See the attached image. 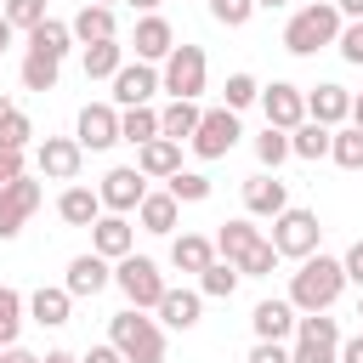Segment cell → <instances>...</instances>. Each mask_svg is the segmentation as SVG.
Masks as SVG:
<instances>
[{"mask_svg":"<svg viewBox=\"0 0 363 363\" xmlns=\"http://www.w3.org/2000/svg\"><path fill=\"white\" fill-rule=\"evenodd\" d=\"M335 363H363V335H352V340H340V352H335Z\"/></svg>","mask_w":363,"mask_h":363,"instance_id":"obj_51","label":"cell"},{"mask_svg":"<svg viewBox=\"0 0 363 363\" xmlns=\"http://www.w3.org/2000/svg\"><path fill=\"white\" fill-rule=\"evenodd\" d=\"M335 45H340V57H346V62H357V68H363V17H357V23H346V28L335 34Z\"/></svg>","mask_w":363,"mask_h":363,"instance_id":"obj_45","label":"cell"},{"mask_svg":"<svg viewBox=\"0 0 363 363\" xmlns=\"http://www.w3.org/2000/svg\"><path fill=\"white\" fill-rule=\"evenodd\" d=\"M79 363H125V357H119V346H113V340H102V346H91Z\"/></svg>","mask_w":363,"mask_h":363,"instance_id":"obj_50","label":"cell"},{"mask_svg":"<svg viewBox=\"0 0 363 363\" xmlns=\"http://www.w3.org/2000/svg\"><path fill=\"white\" fill-rule=\"evenodd\" d=\"M289 153H295V159H329V125L301 119V125L289 130Z\"/></svg>","mask_w":363,"mask_h":363,"instance_id":"obj_31","label":"cell"},{"mask_svg":"<svg viewBox=\"0 0 363 363\" xmlns=\"http://www.w3.org/2000/svg\"><path fill=\"white\" fill-rule=\"evenodd\" d=\"M130 45H136V57H142V62H164V57H170V45H176V28H170L159 11H142V23H136Z\"/></svg>","mask_w":363,"mask_h":363,"instance_id":"obj_17","label":"cell"},{"mask_svg":"<svg viewBox=\"0 0 363 363\" xmlns=\"http://www.w3.org/2000/svg\"><path fill=\"white\" fill-rule=\"evenodd\" d=\"M216 261V238H204V233H176L170 238V267L176 272H204Z\"/></svg>","mask_w":363,"mask_h":363,"instance_id":"obj_23","label":"cell"},{"mask_svg":"<svg viewBox=\"0 0 363 363\" xmlns=\"http://www.w3.org/2000/svg\"><path fill=\"white\" fill-rule=\"evenodd\" d=\"M34 164H40V176H45V182H79L85 147H79L74 136H45V142L34 147Z\"/></svg>","mask_w":363,"mask_h":363,"instance_id":"obj_10","label":"cell"},{"mask_svg":"<svg viewBox=\"0 0 363 363\" xmlns=\"http://www.w3.org/2000/svg\"><path fill=\"white\" fill-rule=\"evenodd\" d=\"M0 363H40V357H34V352H23V346H6V352H0Z\"/></svg>","mask_w":363,"mask_h":363,"instance_id":"obj_52","label":"cell"},{"mask_svg":"<svg viewBox=\"0 0 363 363\" xmlns=\"http://www.w3.org/2000/svg\"><path fill=\"white\" fill-rule=\"evenodd\" d=\"M57 216H62L68 227H91V221L102 216V199H96V187H79V182H68V187H62V199H57Z\"/></svg>","mask_w":363,"mask_h":363,"instance_id":"obj_24","label":"cell"},{"mask_svg":"<svg viewBox=\"0 0 363 363\" xmlns=\"http://www.w3.org/2000/svg\"><path fill=\"white\" fill-rule=\"evenodd\" d=\"M57 74H62L57 57H40V51L23 57V91H57Z\"/></svg>","mask_w":363,"mask_h":363,"instance_id":"obj_35","label":"cell"},{"mask_svg":"<svg viewBox=\"0 0 363 363\" xmlns=\"http://www.w3.org/2000/svg\"><path fill=\"white\" fill-rule=\"evenodd\" d=\"M199 102H187V96H170V108H159V136H170V142H187L193 136V125H199Z\"/></svg>","mask_w":363,"mask_h":363,"instance_id":"obj_29","label":"cell"},{"mask_svg":"<svg viewBox=\"0 0 363 363\" xmlns=\"http://www.w3.org/2000/svg\"><path fill=\"white\" fill-rule=\"evenodd\" d=\"M278 261H284V255L272 250V238H261V244H250L233 267H238V278H272V267H278Z\"/></svg>","mask_w":363,"mask_h":363,"instance_id":"obj_36","label":"cell"},{"mask_svg":"<svg viewBox=\"0 0 363 363\" xmlns=\"http://www.w3.org/2000/svg\"><path fill=\"white\" fill-rule=\"evenodd\" d=\"M11 34H17V28H11L6 17H0V57H6V45H11Z\"/></svg>","mask_w":363,"mask_h":363,"instance_id":"obj_56","label":"cell"},{"mask_svg":"<svg viewBox=\"0 0 363 363\" xmlns=\"http://www.w3.org/2000/svg\"><path fill=\"white\" fill-rule=\"evenodd\" d=\"M357 318H363V301H357Z\"/></svg>","mask_w":363,"mask_h":363,"instance_id":"obj_61","label":"cell"},{"mask_svg":"<svg viewBox=\"0 0 363 363\" xmlns=\"http://www.w3.org/2000/svg\"><path fill=\"white\" fill-rule=\"evenodd\" d=\"M40 210V182H28V176H17L11 187H0V244H11L17 233H23V221Z\"/></svg>","mask_w":363,"mask_h":363,"instance_id":"obj_12","label":"cell"},{"mask_svg":"<svg viewBox=\"0 0 363 363\" xmlns=\"http://www.w3.org/2000/svg\"><path fill=\"white\" fill-rule=\"evenodd\" d=\"M113 284H119V295H125L130 306H142V312H153L159 295H164V272H159V261H147V255H136V250L113 261Z\"/></svg>","mask_w":363,"mask_h":363,"instance_id":"obj_6","label":"cell"},{"mask_svg":"<svg viewBox=\"0 0 363 363\" xmlns=\"http://www.w3.org/2000/svg\"><path fill=\"white\" fill-rule=\"evenodd\" d=\"M113 284V267L96 255V250H85V255H74L68 261V278H62V289L74 295V301H91V295H102Z\"/></svg>","mask_w":363,"mask_h":363,"instance_id":"obj_15","label":"cell"},{"mask_svg":"<svg viewBox=\"0 0 363 363\" xmlns=\"http://www.w3.org/2000/svg\"><path fill=\"white\" fill-rule=\"evenodd\" d=\"M0 352H6V346H0Z\"/></svg>","mask_w":363,"mask_h":363,"instance_id":"obj_62","label":"cell"},{"mask_svg":"<svg viewBox=\"0 0 363 363\" xmlns=\"http://www.w3.org/2000/svg\"><path fill=\"white\" fill-rule=\"evenodd\" d=\"M261 113H267V125H278V130H295L301 119H306V91L301 85H289V79H272V85H261Z\"/></svg>","mask_w":363,"mask_h":363,"instance_id":"obj_9","label":"cell"},{"mask_svg":"<svg viewBox=\"0 0 363 363\" xmlns=\"http://www.w3.org/2000/svg\"><path fill=\"white\" fill-rule=\"evenodd\" d=\"M0 17H6L11 28H23V34H28V28H34V23H45L51 11H45V0H6V6H0Z\"/></svg>","mask_w":363,"mask_h":363,"instance_id":"obj_42","label":"cell"},{"mask_svg":"<svg viewBox=\"0 0 363 363\" xmlns=\"http://www.w3.org/2000/svg\"><path fill=\"white\" fill-rule=\"evenodd\" d=\"M210 17H216L221 28H244V23L255 17V0H210Z\"/></svg>","mask_w":363,"mask_h":363,"instance_id":"obj_44","label":"cell"},{"mask_svg":"<svg viewBox=\"0 0 363 363\" xmlns=\"http://www.w3.org/2000/svg\"><path fill=\"white\" fill-rule=\"evenodd\" d=\"M346 119H352V125L363 130V96H352V113H346Z\"/></svg>","mask_w":363,"mask_h":363,"instance_id":"obj_55","label":"cell"},{"mask_svg":"<svg viewBox=\"0 0 363 363\" xmlns=\"http://www.w3.org/2000/svg\"><path fill=\"white\" fill-rule=\"evenodd\" d=\"M11 108H17V102H11V96H0V119H6V113H11Z\"/></svg>","mask_w":363,"mask_h":363,"instance_id":"obj_59","label":"cell"},{"mask_svg":"<svg viewBox=\"0 0 363 363\" xmlns=\"http://www.w3.org/2000/svg\"><path fill=\"white\" fill-rule=\"evenodd\" d=\"M346 113H352V91H346V85L323 79L318 91H306V119H318V125H329V130H335Z\"/></svg>","mask_w":363,"mask_h":363,"instance_id":"obj_20","label":"cell"},{"mask_svg":"<svg viewBox=\"0 0 363 363\" xmlns=\"http://www.w3.org/2000/svg\"><path fill=\"white\" fill-rule=\"evenodd\" d=\"M295 306L289 301H255V312H250V329H255V340H289L295 335Z\"/></svg>","mask_w":363,"mask_h":363,"instance_id":"obj_22","label":"cell"},{"mask_svg":"<svg viewBox=\"0 0 363 363\" xmlns=\"http://www.w3.org/2000/svg\"><path fill=\"white\" fill-rule=\"evenodd\" d=\"M17 176H23V153L17 147H0V187H11Z\"/></svg>","mask_w":363,"mask_h":363,"instance_id":"obj_49","label":"cell"},{"mask_svg":"<svg viewBox=\"0 0 363 363\" xmlns=\"http://www.w3.org/2000/svg\"><path fill=\"white\" fill-rule=\"evenodd\" d=\"M68 28H74V40H79V45L119 40V17H113V6H96V0H85V6L68 17Z\"/></svg>","mask_w":363,"mask_h":363,"instance_id":"obj_16","label":"cell"},{"mask_svg":"<svg viewBox=\"0 0 363 363\" xmlns=\"http://www.w3.org/2000/svg\"><path fill=\"white\" fill-rule=\"evenodd\" d=\"M119 62H125V45H119V40H96V45H85V79H113Z\"/></svg>","mask_w":363,"mask_h":363,"instance_id":"obj_32","label":"cell"},{"mask_svg":"<svg viewBox=\"0 0 363 363\" xmlns=\"http://www.w3.org/2000/svg\"><path fill=\"white\" fill-rule=\"evenodd\" d=\"M244 363H289V346H284V340H255Z\"/></svg>","mask_w":363,"mask_h":363,"instance_id":"obj_47","label":"cell"},{"mask_svg":"<svg viewBox=\"0 0 363 363\" xmlns=\"http://www.w3.org/2000/svg\"><path fill=\"white\" fill-rule=\"evenodd\" d=\"M136 170H142L147 182H164V176H176V170H182V142H170V136H153V142H142V147H136Z\"/></svg>","mask_w":363,"mask_h":363,"instance_id":"obj_21","label":"cell"},{"mask_svg":"<svg viewBox=\"0 0 363 363\" xmlns=\"http://www.w3.org/2000/svg\"><path fill=\"white\" fill-rule=\"evenodd\" d=\"M329 159L340 170H363V130L346 125V130H329Z\"/></svg>","mask_w":363,"mask_h":363,"instance_id":"obj_34","label":"cell"},{"mask_svg":"<svg viewBox=\"0 0 363 363\" xmlns=\"http://www.w3.org/2000/svg\"><path fill=\"white\" fill-rule=\"evenodd\" d=\"M272 250L278 255H289V261H306L318 244H323V221H318V210H301V204H284L278 216H272Z\"/></svg>","mask_w":363,"mask_h":363,"instance_id":"obj_4","label":"cell"},{"mask_svg":"<svg viewBox=\"0 0 363 363\" xmlns=\"http://www.w3.org/2000/svg\"><path fill=\"white\" fill-rule=\"evenodd\" d=\"M335 34H340L335 0H306V6L284 23V51H289V57H318L323 45H335Z\"/></svg>","mask_w":363,"mask_h":363,"instance_id":"obj_3","label":"cell"},{"mask_svg":"<svg viewBox=\"0 0 363 363\" xmlns=\"http://www.w3.org/2000/svg\"><path fill=\"white\" fill-rule=\"evenodd\" d=\"M130 6H136V11H159L164 0H130Z\"/></svg>","mask_w":363,"mask_h":363,"instance_id":"obj_57","label":"cell"},{"mask_svg":"<svg viewBox=\"0 0 363 363\" xmlns=\"http://www.w3.org/2000/svg\"><path fill=\"white\" fill-rule=\"evenodd\" d=\"M108 340L119 346L125 363H164V329L159 318H147L142 306H125L108 318Z\"/></svg>","mask_w":363,"mask_h":363,"instance_id":"obj_2","label":"cell"},{"mask_svg":"<svg viewBox=\"0 0 363 363\" xmlns=\"http://www.w3.org/2000/svg\"><path fill=\"white\" fill-rule=\"evenodd\" d=\"M74 142L85 153H108L119 142V108L113 102H85L79 108V125H74Z\"/></svg>","mask_w":363,"mask_h":363,"instance_id":"obj_8","label":"cell"},{"mask_svg":"<svg viewBox=\"0 0 363 363\" xmlns=\"http://www.w3.org/2000/svg\"><path fill=\"white\" fill-rule=\"evenodd\" d=\"M284 204H289V187L278 182V170H261V176L244 182V210H250V216H267V221H272Z\"/></svg>","mask_w":363,"mask_h":363,"instance_id":"obj_18","label":"cell"},{"mask_svg":"<svg viewBox=\"0 0 363 363\" xmlns=\"http://www.w3.org/2000/svg\"><path fill=\"white\" fill-rule=\"evenodd\" d=\"M68 312H74V295L57 284V289H34L28 295V318L40 323V329H62L68 323Z\"/></svg>","mask_w":363,"mask_h":363,"instance_id":"obj_26","label":"cell"},{"mask_svg":"<svg viewBox=\"0 0 363 363\" xmlns=\"http://www.w3.org/2000/svg\"><path fill=\"white\" fill-rule=\"evenodd\" d=\"M23 312H28V301H23L17 289H6V284H0V346H17Z\"/></svg>","mask_w":363,"mask_h":363,"instance_id":"obj_39","label":"cell"},{"mask_svg":"<svg viewBox=\"0 0 363 363\" xmlns=\"http://www.w3.org/2000/svg\"><path fill=\"white\" fill-rule=\"evenodd\" d=\"M238 113L233 108H210V113H199V125H193V136H187V147L199 153V159H227L233 147H238Z\"/></svg>","mask_w":363,"mask_h":363,"instance_id":"obj_7","label":"cell"},{"mask_svg":"<svg viewBox=\"0 0 363 363\" xmlns=\"http://www.w3.org/2000/svg\"><path fill=\"white\" fill-rule=\"evenodd\" d=\"M255 96H261V85H255L250 74H227V85H221V108H233V113H238V108H250Z\"/></svg>","mask_w":363,"mask_h":363,"instance_id":"obj_43","label":"cell"},{"mask_svg":"<svg viewBox=\"0 0 363 363\" xmlns=\"http://www.w3.org/2000/svg\"><path fill=\"white\" fill-rule=\"evenodd\" d=\"M40 363H79V357H74V352H62V346H57V352H45V357H40Z\"/></svg>","mask_w":363,"mask_h":363,"instance_id":"obj_54","label":"cell"},{"mask_svg":"<svg viewBox=\"0 0 363 363\" xmlns=\"http://www.w3.org/2000/svg\"><path fill=\"white\" fill-rule=\"evenodd\" d=\"M261 6H267V11H278V6H289V0H255V11H261Z\"/></svg>","mask_w":363,"mask_h":363,"instance_id":"obj_58","label":"cell"},{"mask_svg":"<svg viewBox=\"0 0 363 363\" xmlns=\"http://www.w3.org/2000/svg\"><path fill=\"white\" fill-rule=\"evenodd\" d=\"M295 340H318V346H340V323L329 312H301L295 318Z\"/></svg>","mask_w":363,"mask_h":363,"instance_id":"obj_38","label":"cell"},{"mask_svg":"<svg viewBox=\"0 0 363 363\" xmlns=\"http://www.w3.org/2000/svg\"><path fill=\"white\" fill-rule=\"evenodd\" d=\"M96 6H113V0H96Z\"/></svg>","mask_w":363,"mask_h":363,"instance_id":"obj_60","label":"cell"},{"mask_svg":"<svg viewBox=\"0 0 363 363\" xmlns=\"http://www.w3.org/2000/svg\"><path fill=\"white\" fill-rule=\"evenodd\" d=\"M335 352H340V346H318V340H295V352H289V363H335Z\"/></svg>","mask_w":363,"mask_h":363,"instance_id":"obj_46","label":"cell"},{"mask_svg":"<svg viewBox=\"0 0 363 363\" xmlns=\"http://www.w3.org/2000/svg\"><path fill=\"white\" fill-rule=\"evenodd\" d=\"M164 193L176 204H204L210 199V176L204 170H176V176H164Z\"/></svg>","mask_w":363,"mask_h":363,"instance_id":"obj_33","label":"cell"},{"mask_svg":"<svg viewBox=\"0 0 363 363\" xmlns=\"http://www.w3.org/2000/svg\"><path fill=\"white\" fill-rule=\"evenodd\" d=\"M136 221H142V233H176V221H182V204L170 199V193H142V204H136Z\"/></svg>","mask_w":363,"mask_h":363,"instance_id":"obj_25","label":"cell"},{"mask_svg":"<svg viewBox=\"0 0 363 363\" xmlns=\"http://www.w3.org/2000/svg\"><path fill=\"white\" fill-rule=\"evenodd\" d=\"M28 142H34V119H28L23 108H11V113L0 119V147H17V153H23Z\"/></svg>","mask_w":363,"mask_h":363,"instance_id":"obj_41","label":"cell"},{"mask_svg":"<svg viewBox=\"0 0 363 363\" xmlns=\"http://www.w3.org/2000/svg\"><path fill=\"white\" fill-rule=\"evenodd\" d=\"M142 193H147V176H142L136 164H113V170L102 176V187H96L102 210H113V216H130V210L142 204Z\"/></svg>","mask_w":363,"mask_h":363,"instance_id":"obj_11","label":"cell"},{"mask_svg":"<svg viewBox=\"0 0 363 363\" xmlns=\"http://www.w3.org/2000/svg\"><path fill=\"white\" fill-rule=\"evenodd\" d=\"M335 11H340V17H352V23H357V17H363V0H335Z\"/></svg>","mask_w":363,"mask_h":363,"instance_id":"obj_53","label":"cell"},{"mask_svg":"<svg viewBox=\"0 0 363 363\" xmlns=\"http://www.w3.org/2000/svg\"><path fill=\"white\" fill-rule=\"evenodd\" d=\"M340 272H346V284H357V289H363V238L340 255Z\"/></svg>","mask_w":363,"mask_h":363,"instance_id":"obj_48","label":"cell"},{"mask_svg":"<svg viewBox=\"0 0 363 363\" xmlns=\"http://www.w3.org/2000/svg\"><path fill=\"white\" fill-rule=\"evenodd\" d=\"M113 85V108H142V102H153V91H159V68L153 62H119V74L108 79Z\"/></svg>","mask_w":363,"mask_h":363,"instance_id":"obj_13","label":"cell"},{"mask_svg":"<svg viewBox=\"0 0 363 363\" xmlns=\"http://www.w3.org/2000/svg\"><path fill=\"white\" fill-rule=\"evenodd\" d=\"M153 136H159V108H153V102H142V108H119V142L142 147V142H153Z\"/></svg>","mask_w":363,"mask_h":363,"instance_id":"obj_30","label":"cell"},{"mask_svg":"<svg viewBox=\"0 0 363 363\" xmlns=\"http://www.w3.org/2000/svg\"><path fill=\"white\" fill-rule=\"evenodd\" d=\"M153 312H159V323H170V329H182V335H187V329H199L204 295H199V289H170V284H164V295H159V306H153Z\"/></svg>","mask_w":363,"mask_h":363,"instance_id":"obj_19","label":"cell"},{"mask_svg":"<svg viewBox=\"0 0 363 363\" xmlns=\"http://www.w3.org/2000/svg\"><path fill=\"white\" fill-rule=\"evenodd\" d=\"M261 238H267V233H261L255 221H244V216H238V221H221V227H216V255H221V261H238V255H244L250 244H261Z\"/></svg>","mask_w":363,"mask_h":363,"instance_id":"obj_28","label":"cell"},{"mask_svg":"<svg viewBox=\"0 0 363 363\" xmlns=\"http://www.w3.org/2000/svg\"><path fill=\"white\" fill-rule=\"evenodd\" d=\"M238 289V267L233 261H210L204 272H199V295H210V301H227Z\"/></svg>","mask_w":363,"mask_h":363,"instance_id":"obj_37","label":"cell"},{"mask_svg":"<svg viewBox=\"0 0 363 363\" xmlns=\"http://www.w3.org/2000/svg\"><path fill=\"white\" fill-rule=\"evenodd\" d=\"M255 159H261L267 170H278V164L289 159V130H278V125H267V130L255 136Z\"/></svg>","mask_w":363,"mask_h":363,"instance_id":"obj_40","label":"cell"},{"mask_svg":"<svg viewBox=\"0 0 363 363\" xmlns=\"http://www.w3.org/2000/svg\"><path fill=\"white\" fill-rule=\"evenodd\" d=\"M68 45H74V28L62 23V17H45V23H34L28 28V51H40V57H68Z\"/></svg>","mask_w":363,"mask_h":363,"instance_id":"obj_27","label":"cell"},{"mask_svg":"<svg viewBox=\"0 0 363 363\" xmlns=\"http://www.w3.org/2000/svg\"><path fill=\"white\" fill-rule=\"evenodd\" d=\"M340 289H346V272H340V261L323 255V250H312V255L289 272V306H295V312H329V306L340 301Z\"/></svg>","mask_w":363,"mask_h":363,"instance_id":"obj_1","label":"cell"},{"mask_svg":"<svg viewBox=\"0 0 363 363\" xmlns=\"http://www.w3.org/2000/svg\"><path fill=\"white\" fill-rule=\"evenodd\" d=\"M204 79H210V57H204V45H170L164 74H159V91L199 102V96H204Z\"/></svg>","mask_w":363,"mask_h":363,"instance_id":"obj_5","label":"cell"},{"mask_svg":"<svg viewBox=\"0 0 363 363\" xmlns=\"http://www.w3.org/2000/svg\"><path fill=\"white\" fill-rule=\"evenodd\" d=\"M91 250H96L102 261H119V255H130V250H136V227H130V216H113V210H102V216L91 221Z\"/></svg>","mask_w":363,"mask_h":363,"instance_id":"obj_14","label":"cell"}]
</instances>
